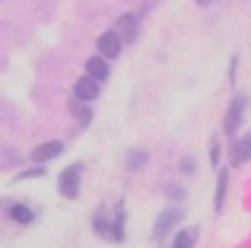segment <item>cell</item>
I'll use <instances>...</instances> for the list:
<instances>
[{
	"label": "cell",
	"mask_w": 251,
	"mask_h": 248,
	"mask_svg": "<svg viewBox=\"0 0 251 248\" xmlns=\"http://www.w3.org/2000/svg\"><path fill=\"white\" fill-rule=\"evenodd\" d=\"M61 143H57V140H51V143H42V147H35V149H32V159H35L38 162V166H45V162H48V159H57V156H61Z\"/></svg>",
	"instance_id": "6"
},
{
	"label": "cell",
	"mask_w": 251,
	"mask_h": 248,
	"mask_svg": "<svg viewBox=\"0 0 251 248\" xmlns=\"http://www.w3.org/2000/svg\"><path fill=\"white\" fill-rule=\"evenodd\" d=\"M178 223H181V210H178V207H169V210H162L159 220L153 223V239L159 242V239L172 236V229H175Z\"/></svg>",
	"instance_id": "2"
},
{
	"label": "cell",
	"mask_w": 251,
	"mask_h": 248,
	"mask_svg": "<svg viewBox=\"0 0 251 248\" xmlns=\"http://www.w3.org/2000/svg\"><path fill=\"white\" fill-rule=\"evenodd\" d=\"M210 156H213V162H220V143H213V147H210Z\"/></svg>",
	"instance_id": "14"
},
{
	"label": "cell",
	"mask_w": 251,
	"mask_h": 248,
	"mask_svg": "<svg viewBox=\"0 0 251 248\" xmlns=\"http://www.w3.org/2000/svg\"><path fill=\"white\" fill-rule=\"evenodd\" d=\"M118 35L127 38V42H134L137 38V19L134 16H121L118 19Z\"/></svg>",
	"instance_id": "9"
},
{
	"label": "cell",
	"mask_w": 251,
	"mask_h": 248,
	"mask_svg": "<svg viewBox=\"0 0 251 248\" xmlns=\"http://www.w3.org/2000/svg\"><path fill=\"white\" fill-rule=\"evenodd\" d=\"M245 105H248V96L239 93L232 99V105H229V115H226V134H235V130H239L242 118H245Z\"/></svg>",
	"instance_id": "3"
},
{
	"label": "cell",
	"mask_w": 251,
	"mask_h": 248,
	"mask_svg": "<svg viewBox=\"0 0 251 248\" xmlns=\"http://www.w3.org/2000/svg\"><path fill=\"white\" fill-rule=\"evenodd\" d=\"M99 93H102V80H96V76H89V74H86L83 80H76V86H74V96L80 102H92Z\"/></svg>",
	"instance_id": "4"
},
{
	"label": "cell",
	"mask_w": 251,
	"mask_h": 248,
	"mask_svg": "<svg viewBox=\"0 0 251 248\" xmlns=\"http://www.w3.org/2000/svg\"><path fill=\"white\" fill-rule=\"evenodd\" d=\"M10 217L16 220V223H32V220H35V213H32V210H29L25 204H16V207L10 210Z\"/></svg>",
	"instance_id": "11"
},
{
	"label": "cell",
	"mask_w": 251,
	"mask_h": 248,
	"mask_svg": "<svg viewBox=\"0 0 251 248\" xmlns=\"http://www.w3.org/2000/svg\"><path fill=\"white\" fill-rule=\"evenodd\" d=\"M226 188H229V172L220 169V181H216V210H223V198H226Z\"/></svg>",
	"instance_id": "10"
},
{
	"label": "cell",
	"mask_w": 251,
	"mask_h": 248,
	"mask_svg": "<svg viewBox=\"0 0 251 248\" xmlns=\"http://www.w3.org/2000/svg\"><path fill=\"white\" fill-rule=\"evenodd\" d=\"M80 175H83V166H67L61 172V178H57V185H61V198L74 200L76 194H80Z\"/></svg>",
	"instance_id": "1"
},
{
	"label": "cell",
	"mask_w": 251,
	"mask_h": 248,
	"mask_svg": "<svg viewBox=\"0 0 251 248\" xmlns=\"http://www.w3.org/2000/svg\"><path fill=\"white\" fill-rule=\"evenodd\" d=\"M248 159H251V134L235 147V162H248Z\"/></svg>",
	"instance_id": "12"
},
{
	"label": "cell",
	"mask_w": 251,
	"mask_h": 248,
	"mask_svg": "<svg viewBox=\"0 0 251 248\" xmlns=\"http://www.w3.org/2000/svg\"><path fill=\"white\" fill-rule=\"evenodd\" d=\"M197 236H201V229H197V226L178 229V232H175V242H172V248H194V245H197Z\"/></svg>",
	"instance_id": "7"
},
{
	"label": "cell",
	"mask_w": 251,
	"mask_h": 248,
	"mask_svg": "<svg viewBox=\"0 0 251 248\" xmlns=\"http://www.w3.org/2000/svg\"><path fill=\"white\" fill-rule=\"evenodd\" d=\"M86 74L96 76V80H105V76H108V61H105V57H89V61H86Z\"/></svg>",
	"instance_id": "8"
},
{
	"label": "cell",
	"mask_w": 251,
	"mask_h": 248,
	"mask_svg": "<svg viewBox=\"0 0 251 248\" xmlns=\"http://www.w3.org/2000/svg\"><path fill=\"white\" fill-rule=\"evenodd\" d=\"M99 51H102V57H118L121 54V35L118 32H102L99 35Z\"/></svg>",
	"instance_id": "5"
},
{
	"label": "cell",
	"mask_w": 251,
	"mask_h": 248,
	"mask_svg": "<svg viewBox=\"0 0 251 248\" xmlns=\"http://www.w3.org/2000/svg\"><path fill=\"white\" fill-rule=\"evenodd\" d=\"M197 3H201V6H210V3H216V0H197Z\"/></svg>",
	"instance_id": "15"
},
{
	"label": "cell",
	"mask_w": 251,
	"mask_h": 248,
	"mask_svg": "<svg viewBox=\"0 0 251 248\" xmlns=\"http://www.w3.org/2000/svg\"><path fill=\"white\" fill-rule=\"evenodd\" d=\"M143 162H147V153H143V149H130L127 153V169H143Z\"/></svg>",
	"instance_id": "13"
}]
</instances>
